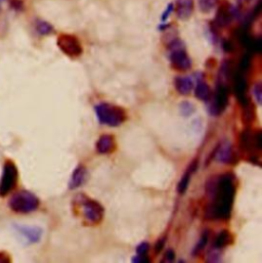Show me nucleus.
I'll return each instance as SVG.
<instances>
[{
  "instance_id": "obj_1",
  "label": "nucleus",
  "mask_w": 262,
  "mask_h": 263,
  "mask_svg": "<svg viewBox=\"0 0 262 263\" xmlns=\"http://www.w3.org/2000/svg\"><path fill=\"white\" fill-rule=\"evenodd\" d=\"M207 192L213 199L207 208V218L227 219L230 216L235 193L233 178L229 174L214 178L208 183Z\"/></svg>"
},
{
  "instance_id": "obj_2",
  "label": "nucleus",
  "mask_w": 262,
  "mask_h": 263,
  "mask_svg": "<svg viewBox=\"0 0 262 263\" xmlns=\"http://www.w3.org/2000/svg\"><path fill=\"white\" fill-rule=\"evenodd\" d=\"M94 110L98 121L104 125L118 127L127 120L126 111L116 104L101 102L96 104Z\"/></svg>"
},
{
  "instance_id": "obj_3",
  "label": "nucleus",
  "mask_w": 262,
  "mask_h": 263,
  "mask_svg": "<svg viewBox=\"0 0 262 263\" xmlns=\"http://www.w3.org/2000/svg\"><path fill=\"white\" fill-rule=\"evenodd\" d=\"M39 205V199L33 193L28 191H20L14 194L9 201L11 210L18 214L32 213L36 211Z\"/></svg>"
},
{
  "instance_id": "obj_4",
  "label": "nucleus",
  "mask_w": 262,
  "mask_h": 263,
  "mask_svg": "<svg viewBox=\"0 0 262 263\" xmlns=\"http://www.w3.org/2000/svg\"><path fill=\"white\" fill-rule=\"evenodd\" d=\"M262 137L260 130H244L240 138V148L244 154H247L253 163H259L258 158L262 148Z\"/></svg>"
},
{
  "instance_id": "obj_5",
  "label": "nucleus",
  "mask_w": 262,
  "mask_h": 263,
  "mask_svg": "<svg viewBox=\"0 0 262 263\" xmlns=\"http://www.w3.org/2000/svg\"><path fill=\"white\" fill-rule=\"evenodd\" d=\"M77 197L80 200V205L82 207V213L85 221H87L90 225L99 224L104 215V209L101 204L94 200L88 199L84 195H79Z\"/></svg>"
},
{
  "instance_id": "obj_6",
  "label": "nucleus",
  "mask_w": 262,
  "mask_h": 263,
  "mask_svg": "<svg viewBox=\"0 0 262 263\" xmlns=\"http://www.w3.org/2000/svg\"><path fill=\"white\" fill-rule=\"evenodd\" d=\"M170 62L172 67L177 71H187L192 67V61L183 48L179 40L173 41L170 44Z\"/></svg>"
},
{
  "instance_id": "obj_7",
  "label": "nucleus",
  "mask_w": 262,
  "mask_h": 263,
  "mask_svg": "<svg viewBox=\"0 0 262 263\" xmlns=\"http://www.w3.org/2000/svg\"><path fill=\"white\" fill-rule=\"evenodd\" d=\"M18 169L14 162L7 161L4 165L2 178H0V197L8 196L17 186Z\"/></svg>"
},
{
  "instance_id": "obj_8",
  "label": "nucleus",
  "mask_w": 262,
  "mask_h": 263,
  "mask_svg": "<svg viewBox=\"0 0 262 263\" xmlns=\"http://www.w3.org/2000/svg\"><path fill=\"white\" fill-rule=\"evenodd\" d=\"M58 46L70 58H78L82 54V46L77 37L70 34H62L58 38Z\"/></svg>"
},
{
  "instance_id": "obj_9",
  "label": "nucleus",
  "mask_w": 262,
  "mask_h": 263,
  "mask_svg": "<svg viewBox=\"0 0 262 263\" xmlns=\"http://www.w3.org/2000/svg\"><path fill=\"white\" fill-rule=\"evenodd\" d=\"M15 227L22 238L30 244L38 243L41 240L42 229L40 227L23 224H16Z\"/></svg>"
},
{
  "instance_id": "obj_10",
  "label": "nucleus",
  "mask_w": 262,
  "mask_h": 263,
  "mask_svg": "<svg viewBox=\"0 0 262 263\" xmlns=\"http://www.w3.org/2000/svg\"><path fill=\"white\" fill-rule=\"evenodd\" d=\"M227 101H228L227 87L223 84H220L216 89V92H215V95H214V100H213L212 106H211L212 114L219 115L220 113H222L223 110L227 106Z\"/></svg>"
},
{
  "instance_id": "obj_11",
  "label": "nucleus",
  "mask_w": 262,
  "mask_h": 263,
  "mask_svg": "<svg viewBox=\"0 0 262 263\" xmlns=\"http://www.w3.org/2000/svg\"><path fill=\"white\" fill-rule=\"evenodd\" d=\"M233 89L234 93L237 95L239 101L243 107L247 106V104L250 103L249 98L247 96V82L245 80V78L242 74H235L234 80H233Z\"/></svg>"
},
{
  "instance_id": "obj_12",
  "label": "nucleus",
  "mask_w": 262,
  "mask_h": 263,
  "mask_svg": "<svg viewBox=\"0 0 262 263\" xmlns=\"http://www.w3.org/2000/svg\"><path fill=\"white\" fill-rule=\"evenodd\" d=\"M214 155L218 161L223 163L233 164L237 161V158H235V155L229 144H223L220 147H218L215 150Z\"/></svg>"
},
{
  "instance_id": "obj_13",
  "label": "nucleus",
  "mask_w": 262,
  "mask_h": 263,
  "mask_svg": "<svg viewBox=\"0 0 262 263\" xmlns=\"http://www.w3.org/2000/svg\"><path fill=\"white\" fill-rule=\"evenodd\" d=\"M115 149H116L115 139L113 136L110 135L101 136L96 143V151L97 153L102 155L111 154L112 152L115 151Z\"/></svg>"
},
{
  "instance_id": "obj_14",
  "label": "nucleus",
  "mask_w": 262,
  "mask_h": 263,
  "mask_svg": "<svg viewBox=\"0 0 262 263\" xmlns=\"http://www.w3.org/2000/svg\"><path fill=\"white\" fill-rule=\"evenodd\" d=\"M176 16L180 20H188L194 12V0H176Z\"/></svg>"
},
{
  "instance_id": "obj_15",
  "label": "nucleus",
  "mask_w": 262,
  "mask_h": 263,
  "mask_svg": "<svg viewBox=\"0 0 262 263\" xmlns=\"http://www.w3.org/2000/svg\"><path fill=\"white\" fill-rule=\"evenodd\" d=\"M86 177H87V170L84 166H78L73 174H72V177L70 179V183H69V187L71 190H74V189H77L81 187L83 183L85 182L86 180Z\"/></svg>"
},
{
  "instance_id": "obj_16",
  "label": "nucleus",
  "mask_w": 262,
  "mask_h": 263,
  "mask_svg": "<svg viewBox=\"0 0 262 263\" xmlns=\"http://www.w3.org/2000/svg\"><path fill=\"white\" fill-rule=\"evenodd\" d=\"M193 87L194 82L189 77H177L175 79V88L182 95L189 94L192 91Z\"/></svg>"
},
{
  "instance_id": "obj_17",
  "label": "nucleus",
  "mask_w": 262,
  "mask_h": 263,
  "mask_svg": "<svg viewBox=\"0 0 262 263\" xmlns=\"http://www.w3.org/2000/svg\"><path fill=\"white\" fill-rule=\"evenodd\" d=\"M197 167H198V162L195 161V162L191 165V167H190V169L187 171V173H186L185 175H183L182 178L180 179V181H179V183H178V186H177V192H178L179 194H185L186 191L188 190V187H189V185H190V180H191V175L196 171Z\"/></svg>"
},
{
  "instance_id": "obj_18",
  "label": "nucleus",
  "mask_w": 262,
  "mask_h": 263,
  "mask_svg": "<svg viewBox=\"0 0 262 263\" xmlns=\"http://www.w3.org/2000/svg\"><path fill=\"white\" fill-rule=\"evenodd\" d=\"M195 95L200 100H208L211 96V89L206 82L200 81V82H198V84L196 86Z\"/></svg>"
},
{
  "instance_id": "obj_19",
  "label": "nucleus",
  "mask_w": 262,
  "mask_h": 263,
  "mask_svg": "<svg viewBox=\"0 0 262 263\" xmlns=\"http://www.w3.org/2000/svg\"><path fill=\"white\" fill-rule=\"evenodd\" d=\"M230 242V234L228 231L223 230L221 232H219L216 236L215 242H214V246L217 249H221L226 247Z\"/></svg>"
},
{
  "instance_id": "obj_20",
  "label": "nucleus",
  "mask_w": 262,
  "mask_h": 263,
  "mask_svg": "<svg viewBox=\"0 0 262 263\" xmlns=\"http://www.w3.org/2000/svg\"><path fill=\"white\" fill-rule=\"evenodd\" d=\"M36 30L40 35H48L54 31V28H52V26L49 23L45 21H38L36 24Z\"/></svg>"
},
{
  "instance_id": "obj_21",
  "label": "nucleus",
  "mask_w": 262,
  "mask_h": 263,
  "mask_svg": "<svg viewBox=\"0 0 262 263\" xmlns=\"http://www.w3.org/2000/svg\"><path fill=\"white\" fill-rule=\"evenodd\" d=\"M216 2H217V0H199L200 10L203 13L211 12L214 9V7H215Z\"/></svg>"
},
{
  "instance_id": "obj_22",
  "label": "nucleus",
  "mask_w": 262,
  "mask_h": 263,
  "mask_svg": "<svg viewBox=\"0 0 262 263\" xmlns=\"http://www.w3.org/2000/svg\"><path fill=\"white\" fill-rule=\"evenodd\" d=\"M230 21V14L228 12V10H223L221 9L218 16H217V22L219 23L220 26H224L227 25Z\"/></svg>"
},
{
  "instance_id": "obj_23",
  "label": "nucleus",
  "mask_w": 262,
  "mask_h": 263,
  "mask_svg": "<svg viewBox=\"0 0 262 263\" xmlns=\"http://www.w3.org/2000/svg\"><path fill=\"white\" fill-rule=\"evenodd\" d=\"M180 110H181V113L185 115V116H188V115H191L195 109L193 107V104L191 102H182L180 104Z\"/></svg>"
},
{
  "instance_id": "obj_24",
  "label": "nucleus",
  "mask_w": 262,
  "mask_h": 263,
  "mask_svg": "<svg viewBox=\"0 0 262 263\" xmlns=\"http://www.w3.org/2000/svg\"><path fill=\"white\" fill-rule=\"evenodd\" d=\"M207 242H208V232H205V233L202 235V238H201V240H200L199 244L196 246V248H195V251H194V254L201 252V251H202V250L205 248V246H206Z\"/></svg>"
},
{
  "instance_id": "obj_25",
  "label": "nucleus",
  "mask_w": 262,
  "mask_h": 263,
  "mask_svg": "<svg viewBox=\"0 0 262 263\" xmlns=\"http://www.w3.org/2000/svg\"><path fill=\"white\" fill-rule=\"evenodd\" d=\"M149 244L148 243H142L141 245L138 246V249H137V253L139 256H146V254L148 253L149 251Z\"/></svg>"
},
{
  "instance_id": "obj_26",
  "label": "nucleus",
  "mask_w": 262,
  "mask_h": 263,
  "mask_svg": "<svg viewBox=\"0 0 262 263\" xmlns=\"http://www.w3.org/2000/svg\"><path fill=\"white\" fill-rule=\"evenodd\" d=\"M250 67V57L247 55V56H244L242 61H241V64H240V70L241 71H247Z\"/></svg>"
},
{
  "instance_id": "obj_27",
  "label": "nucleus",
  "mask_w": 262,
  "mask_h": 263,
  "mask_svg": "<svg viewBox=\"0 0 262 263\" xmlns=\"http://www.w3.org/2000/svg\"><path fill=\"white\" fill-rule=\"evenodd\" d=\"M253 92H254V94H255V97H256L258 103H260V101H261V87H260L259 84L254 87Z\"/></svg>"
},
{
  "instance_id": "obj_28",
  "label": "nucleus",
  "mask_w": 262,
  "mask_h": 263,
  "mask_svg": "<svg viewBox=\"0 0 262 263\" xmlns=\"http://www.w3.org/2000/svg\"><path fill=\"white\" fill-rule=\"evenodd\" d=\"M164 244H165V239H162V240H160L158 243L156 244V246H155V250H156V252H157V253L161 252V250L163 249V246H164Z\"/></svg>"
},
{
  "instance_id": "obj_29",
  "label": "nucleus",
  "mask_w": 262,
  "mask_h": 263,
  "mask_svg": "<svg viewBox=\"0 0 262 263\" xmlns=\"http://www.w3.org/2000/svg\"><path fill=\"white\" fill-rule=\"evenodd\" d=\"M174 258H175L174 251H172V250H168V251L166 252V254H165V260L170 262V261H173Z\"/></svg>"
},
{
  "instance_id": "obj_30",
  "label": "nucleus",
  "mask_w": 262,
  "mask_h": 263,
  "mask_svg": "<svg viewBox=\"0 0 262 263\" xmlns=\"http://www.w3.org/2000/svg\"><path fill=\"white\" fill-rule=\"evenodd\" d=\"M173 11V5H169L168 6V8L166 9V11H165V13L163 14V16H162V20L163 21H165L168 17H169V15L171 14V12Z\"/></svg>"
},
{
  "instance_id": "obj_31",
  "label": "nucleus",
  "mask_w": 262,
  "mask_h": 263,
  "mask_svg": "<svg viewBox=\"0 0 262 263\" xmlns=\"http://www.w3.org/2000/svg\"><path fill=\"white\" fill-rule=\"evenodd\" d=\"M135 262H149L150 261V259L148 258V256L146 255V256H137V257H135L134 259H133Z\"/></svg>"
},
{
  "instance_id": "obj_32",
  "label": "nucleus",
  "mask_w": 262,
  "mask_h": 263,
  "mask_svg": "<svg viewBox=\"0 0 262 263\" xmlns=\"http://www.w3.org/2000/svg\"><path fill=\"white\" fill-rule=\"evenodd\" d=\"M11 258L7 253H0V262H10Z\"/></svg>"
},
{
  "instance_id": "obj_33",
  "label": "nucleus",
  "mask_w": 262,
  "mask_h": 263,
  "mask_svg": "<svg viewBox=\"0 0 262 263\" xmlns=\"http://www.w3.org/2000/svg\"><path fill=\"white\" fill-rule=\"evenodd\" d=\"M12 5L14 6V8L16 10H21L22 9V3L21 2H14Z\"/></svg>"
}]
</instances>
